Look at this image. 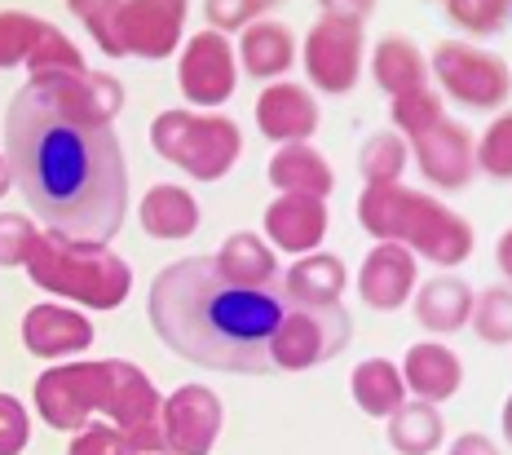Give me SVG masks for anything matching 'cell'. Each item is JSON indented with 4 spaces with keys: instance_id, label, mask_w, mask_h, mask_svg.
<instances>
[{
    "instance_id": "cell-1",
    "label": "cell",
    "mask_w": 512,
    "mask_h": 455,
    "mask_svg": "<svg viewBox=\"0 0 512 455\" xmlns=\"http://www.w3.org/2000/svg\"><path fill=\"white\" fill-rule=\"evenodd\" d=\"M5 168L49 235L106 248L128 213V164L111 124L76 120L27 80L5 111Z\"/></svg>"
},
{
    "instance_id": "cell-2",
    "label": "cell",
    "mask_w": 512,
    "mask_h": 455,
    "mask_svg": "<svg viewBox=\"0 0 512 455\" xmlns=\"http://www.w3.org/2000/svg\"><path fill=\"white\" fill-rule=\"evenodd\" d=\"M301 305V296H292L279 279L265 288L221 279L212 257L173 261L155 274L146 296L155 336L177 358L234 376H279L274 349Z\"/></svg>"
},
{
    "instance_id": "cell-3",
    "label": "cell",
    "mask_w": 512,
    "mask_h": 455,
    "mask_svg": "<svg viewBox=\"0 0 512 455\" xmlns=\"http://www.w3.org/2000/svg\"><path fill=\"white\" fill-rule=\"evenodd\" d=\"M159 407L155 385L124 358L49 367L36 380V411L53 429H84L89 416H111L120 433H142L159 425Z\"/></svg>"
},
{
    "instance_id": "cell-4",
    "label": "cell",
    "mask_w": 512,
    "mask_h": 455,
    "mask_svg": "<svg viewBox=\"0 0 512 455\" xmlns=\"http://www.w3.org/2000/svg\"><path fill=\"white\" fill-rule=\"evenodd\" d=\"M358 221L367 235L398 248H415L437 266H460L473 252V230L460 213L407 186H367L358 199Z\"/></svg>"
},
{
    "instance_id": "cell-5",
    "label": "cell",
    "mask_w": 512,
    "mask_h": 455,
    "mask_svg": "<svg viewBox=\"0 0 512 455\" xmlns=\"http://www.w3.org/2000/svg\"><path fill=\"white\" fill-rule=\"evenodd\" d=\"M27 274L36 288L53 296H71V301L89 305V310H115L133 288V270L111 248L71 243L62 235H49V230H40L36 243H31Z\"/></svg>"
},
{
    "instance_id": "cell-6",
    "label": "cell",
    "mask_w": 512,
    "mask_h": 455,
    "mask_svg": "<svg viewBox=\"0 0 512 455\" xmlns=\"http://www.w3.org/2000/svg\"><path fill=\"white\" fill-rule=\"evenodd\" d=\"M71 14L89 27L111 58H168L190 9L181 0H71Z\"/></svg>"
},
{
    "instance_id": "cell-7",
    "label": "cell",
    "mask_w": 512,
    "mask_h": 455,
    "mask_svg": "<svg viewBox=\"0 0 512 455\" xmlns=\"http://www.w3.org/2000/svg\"><path fill=\"white\" fill-rule=\"evenodd\" d=\"M393 124L407 129L420 173L442 190H464L473 182V137L455 120L442 115V102L429 89H415L407 98H393Z\"/></svg>"
},
{
    "instance_id": "cell-8",
    "label": "cell",
    "mask_w": 512,
    "mask_h": 455,
    "mask_svg": "<svg viewBox=\"0 0 512 455\" xmlns=\"http://www.w3.org/2000/svg\"><path fill=\"white\" fill-rule=\"evenodd\" d=\"M151 146L168 164L186 168L195 182L226 177L243 151L239 124L226 115H190V111H159L151 124Z\"/></svg>"
},
{
    "instance_id": "cell-9",
    "label": "cell",
    "mask_w": 512,
    "mask_h": 455,
    "mask_svg": "<svg viewBox=\"0 0 512 455\" xmlns=\"http://www.w3.org/2000/svg\"><path fill=\"white\" fill-rule=\"evenodd\" d=\"M433 71L437 80L446 84L455 102L477 111H490L508 98V67L495 54H482L473 45H460V40H442L433 54Z\"/></svg>"
},
{
    "instance_id": "cell-10",
    "label": "cell",
    "mask_w": 512,
    "mask_h": 455,
    "mask_svg": "<svg viewBox=\"0 0 512 455\" xmlns=\"http://www.w3.org/2000/svg\"><path fill=\"white\" fill-rule=\"evenodd\" d=\"M305 67L318 89L349 93L362 67V23L323 14L305 36Z\"/></svg>"
},
{
    "instance_id": "cell-11",
    "label": "cell",
    "mask_w": 512,
    "mask_h": 455,
    "mask_svg": "<svg viewBox=\"0 0 512 455\" xmlns=\"http://www.w3.org/2000/svg\"><path fill=\"white\" fill-rule=\"evenodd\" d=\"M234 49L221 31H199L195 40L186 45L181 54V67H177V84L195 107H221V102L234 93Z\"/></svg>"
},
{
    "instance_id": "cell-12",
    "label": "cell",
    "mask_w": 512,
    "mask_h": 455,
    "mask_svg": "<svg viewBox=\"0 0 512 455\" xmlns=\"http://www.w3.org/2000/svg\"><path fill=\"white\" fill-rule=\"evenodd\" d=\"M164 438L177 455H208L221 429V398L208 385H181L173 398L159 407Z\"/></svg>"
},
{
    "instance_id": "cell-13",
    "label": "cell",
    "mask_w": 512,
    "mask_h": 455,
    "mask_svg": "<svg viewBox=\"0 0 512 455\" xmlns=\"http://www.w3.org/2000/svg\"><path fill=\"white\" fill-rule=\"evenodd\" d=\"M49 89V98L58 102L62 111H71L76 120H93V124H111L124 107V84L106 71H89L80 76H45L40 80Z\"/></svg>"
},
{
    "instance_id": "cell-14",
    "label": "cell",
    "mask_w": 512,
    "mask_h": 455,
    "mask_svg": "<svg viewBox=\"0 0 512 455\" xmlns=\"http://www.w3.org/2000/svg\"><path fill=\"white\" fill-rule=\"evenodd\" d=\"M256 124H261L265 137H274L283 146L305 142L318 129V102L301 84H270L256 98Z\"/></svg>"
},
{
    "instance_id": "cell-15",
    "label": "cell",
    "mask_w": 512,
    "mask_h": 455,
    "mask_svg": "<svg viewBox=\"0 0 512 455\" xmlns=\"http://www.w3.org/2000/svg\"><path fill=\"white\" fill-rule=\"evenodd\" d=\"M23 341L36 358H67L93 345V323L62 305H36L23 319Z\"/></svg>"
},
{
    "instance_id": "cell-16",
    "label": "cell",
    "mask_w": 512,
    "mask_h": 455,
    "mask_svg": "<svg viewBox=\"0 0 512 455\" xmlns=\"http://www.w3.org/2000/svg\"><path fill=\"white\" fill-rule=\"evenodd\" d=\"M358 288H362V301H367L371 310H398L415 288L411 252L398 248V243H380V248H371V257L362 261Z\"/></svg>"
},
{
    "instance_id": "cell-17",
    "label": "cell",
    "mask_w": 512,
    "mask_h": 455,
    "mask_svg": "<svg viewBox=\"0 0 512 455\" xmlns=\"http://www.w3.org/2000/svg\"><path fill=\"white\" fill-rule=\"evenodd\" d=\"M265 235L283 252H309L327 235V204L309 195H283L279 204L265 208Z\"/></svg>"
},
{
    "instance_id": "cell-18",
    "label": "cell",
    "mask_w": 512,
    "mask_h": 455,
    "mask_svg": "<svg viewBox=\"0 0 512 455\" xmlns=\"http://www.w3.org/2000/svg\"><path fill=\"white\" fill-rule=\"evenodd\" d=\"M398 372H407L402 376V385H411L415 394H420V402H442V398H451L455 389H460V380H464V367H460V358L451 354L446 345H411L407 349V367H398Z\"/></svg>"
},
{
    "instance_id": "cell-19",
    "label": "cell",
    "mask_w": 512,
    "mask_h": 455,
    "mask_svg": "<svg viewBox=\"0 0 512 455\" xmlns=\"http://www.w3.org/2000/svg\"><path fill=\"white\" fill-rule=\"evenodd\" d=\"M270 182L287 190V195L327 199V190H332V168H327V160L309 142H292L270 160Z\"/></svg>"
},
{
    "instance_id": "cell-20",
    "label": "cell",
    "mask_w": 512,
    "mask_h": 455,
    "mask_svg": "<svg viewBox=\"0 0 512 455\" xmlns=\"http://www.w3.org/2000/svg\"><path fill=\"white\" fill-rule=\"evenodd\" d=\"M468 314H473V292L455 274L424 283L420 296H415V319L429 327V332H460L468 323Z\"/></svg>"
},
{
    "instance_id": "cell-21",
    "label": "cell",
    "mask_w": 512,
    "mask_h": 455,
    "mask_svg": "<svg viewBox=\"0 0 512 455\" xmlns=\"http://www.w3.org/2000/svg\"><path fill=\"white\" fill-rule=\"evenodd\" d=\"M142 226L151 239H186L199 226V204L181 186H155L142 199Z\"/></svg>"
},
{
    "instance_id": "cell-22",
    "label": "cell",
    "mask_w": 512,
    "mask_h": 455,
    "mask_svg": "<svg viewBox=\"0 0 512 455\" xmlns=\"http://www.w3.org/2000/svg\"><path fill=\"white\" fill-rule=\"evenodd\" d=\"M239 54H243V67H248V76L270 80V76H283V71L292 67L296 40H292V31H287L283 23H270V18H261V23H252L248 31H243Z\"/></svg>"
},
{
    "instance_id": "cell-23",
    "label": "cell",
    "mask_w": 512,
    "mask_h": 455,
    "mask_svg": "<svg viewBox=\"0 0 512 455\" xmlns=\"http://www.w3.org/2000/svg\"><path fill=\"white\" fill-rule=\"evenodd\" d=\"M212 266H217L221 279L239 283V288H265L274 279V252L256 235H230L212 257Z\"/></svg>"
},
{
    "instance_id": "cell-24",
    "label": "cell",
    "mask_w": 512,
    "mask_h": 455,
    "mask_svg": "<svg viewBox=\"0 0 512 455\" xmlns=\"http://www.w3.org/2000/svg\"><path fill=\"white\" fill-rule=\"evenodd\" d=\"M354 402L367 411V416H393V411L407 402L402 372L389 363V358H367V363L354 372Z\"/></svg>"
},
{
    "instance_id": "cell-25",
    "label": "cell",
    "mask_w": 512,
    "mask_h": 455,
    "mask_svg": "<svg viewBox=\"0 0 512 455\" xmlns=\"http://www.w3.org/2000/svg\"><path fill=\"white\" fill-rule=\"evenodd\" d=\"M424 76H429V71H424V58L407 36H384L380 40V49H376L380 89H389L393 98H407V93L424 89Z\"/></svg>"
},
{
    "instance_id": "cell-26",
    "label": "cell",
    "mask_w": 512,
    "mask_h": 455,
    "mask_svg": "<svg viewBox=\"0 0 512 455\" xmlns=\"http://www.w3.org/2000/svg\"><path fill=\"white\" fill-rule=\"evenodd\" d=\"M442 442V416L433 402H402L389 416V447L402 455H429Z\"/></svg>"
},
{
    "instance_id": "cell-27",
    "label": "cell",
    "mask_w": 512,
    "mask_h": 455,
    "mask_svg": "<svg viewBox=\"0 0 512 455\" xmlns=\"http://www.w3.org/2000/svg\"><path fill=\"white\" fill-rule=\"evenodd\" d=\"M283 288L292 296H301V301L332 305V301H340V292H345V261L327 257V252L305 257V261H296L292 266V274L283 279Z\"/></svg>"
},
{
    "instance_id": "cell-28",
    "label": "cell",
    "mask_w": 512,
    "mask_h": 455,
    "mask_svg": "<svg viewBox=\"0 0 512 455\" xmlns=\"http://www.w3.org/2000/svg\"><path fill=\"white\" fill-rule=\"evenodd\" d=\"M407 168V142L398 133H371L358 151V173L367 186H398V173Z\"/></svg>"
},
{
    "instance_id": "cell-29",
    "label": "cell",
    "mask_w": 512,
    "mask_h": 455,
    "mask_svg": "<svg viewBox=\"0 0 512 455\" xmlns=\"http://www.w3.org/2000/svg\"><path fill=\"white\" fill-rule=\"evenodd\" d=\"M27 71H31V80H45V76H80L84 71V58H80V49L71 45L67 36H62L58 27H49L40 31V40H36V49L27 54Z\"/></svg>"
},
{
    "instance_id": "cell-30",
    "label": "cell",
    "mask_w": 512,
    "mask_h": 455,
    "mask_svg": "<svg viewBox=\"0 0 512 455\" xmlns=\"http://www.w3.org/2000/svg\"><path fill=\"white\" fill-rule=\"evenodd\" d=\"M40 31H45L40 18L5 9V14H0V67H18V62H27V54L40 40Z\"/></svg>"
},
{
    "instance_id": "cell-31",
    "label": "cell",
    "mask_w": 512,
    "mask_h": 455,
    "mask_svg": "<svg viewBox=\"0 0 512 455\" xmlns=\"http://www.w3.org/2000/svg\"><path fill=\"white\" fill-rule=\"evenodd\" d=\"M477 323V336L490 345H508L512 341V292L508 288H490L477 301V314H468Z\"/></svg>"
},
{
    "instance_id": "cell-32",
    "label": "cell",
    "mask_w": 512,
    "mask_h": 455,
    "mask_svg": "<svg viewBox=\"0 0 512 455\" xmlns=\"http://www.w3.org/2000/svg\"><path fill=\"white\" fill-rule=\"evenodd\" d=\"M473 160L486 168L490 177H512V115H499L482 137V151H473Z\"/></svg>"
},
{
    "instance_id": "cell-33",
    "label": "cell",
    "mask_w": 512,
    "mask_h": 455,
    "mask_svg": "<svg viewBox=\"0 0 512 455\" xmlns=\"http://www.w3.org/2000/svg\"><path fill=\"white\" fill-rule=\"evenodd\" d=\"M40 230L18 213H0V266H27V252Z\"/></svg>"
},
{
    "instance_id": "cell-34",
    "label": "cell",
    "mask_w": 512,
    "mask_h": 455,
    "mask_svg": "<svg viewBox=\"0 0 512 455\" xmlns=\"http://www.w3.org/2000/svg\"><path fill=\"white\" fill-rule=\"evenodd\" d=\"M446 14L455 18L468 31H499L508 18V0H486V5H473V0H446Z\"/></svg>"
},
{
    "instance_id": "cell-35",
    "label": "cell",
    "mask_w": 512,
    "mask_h": 455,
    "mask_svg": "<svg viewBox=\"0 0 512 455\" xmlns=\"http://www.w3.org/2000/svg\"><path fill=\"white\" fill-rule=\"evenodd\" d=\"M31 438V420L14 394H0V455H18Z\"/></svg>"
},
{
    "instance_id": "cell-36",
    "label": "cell",
    "mask_w": 512,
    "mask_h": 455,
    "mask_svg": "<svg viewBox=\"0 0 512 455\" xmlns=\"http://www.w3.org/2000/svg\"><path fill=\"white\" fill-rule=\"evenodd\" d=\"M71 455H133V438L111 425H89L71 442Z\"/></svg>"
},
{
    "instance_id": "cell-37",
    "label": "cell",
    "mask_w": 512,
    "mask_h": 455,
    "mask_svg": "<svg viewBox=\"0 0 512 455\" xmlns=\"http://www.w3.org/2000/svg\"><path fill=\"white\" fill-rule=\"evenodd\" d=\"M204 14H208L212 27H230L234 31V27H252V18L270 14V5H265V0H234V5H226V0H208Z\"/></svg>"
},
{
    "instance_id": "cell-38",
    "label": "cell",
    "mask_w": 512,
    "mask_h": 455,
    "mask_svg": "<svg viewBox=\"0 0 512 455\" xmlns=\"http://www.w3.org/2000/svg\"><path fill=\"white\" fill-rule=\"evenodd\" d=\"M451 455H499V451L490 438H482V433H464V438H455Z\"/></svg>"
},
{
    "instance_id": "cell-39",
    "label": "cell",
    "mask_w": 512,
    "mask_h": 455,
    "mask_svg": "<svg viewBox=\"0 0 512 455\" xmlns=\"http://www.w3.org/2000/svg\"><path fill=\"white\" fill-rule=\"evenodd\" d=\"M323 14H332V18H349V23H362V18L371 14V5H367V0H362V5H332V0H327Z\"/></svg>"
},
{
    "instance_id": "cell-40",
    "label": "cell",
    "mask_w": 512,
    "mask_h": 455,
    "mask_svg": "<svg viewBox=\"0 0 512 455\" xmlns=\"http://www.w3.org/2000/svg\"><path fill=\"white\" fill-rule=\"evenodd\" d=\"M499 266L512 270V239H499Z\"/></svg>"
},
{
    "instance_id": "cell-41",
    "label": "cell",
    "mask_w": 512,
    "mask_h": 455,
    "mask_svg": "<svg viewBox=\"0 0 512 455\" xmlns=\"http://www.w3.org/2000/svg\"><path fill=\"white\" fill-rule=\"evenodd\" d=\"M9 190V168H5V155H0V195Z\"/></svg>"
}]
</instances>
